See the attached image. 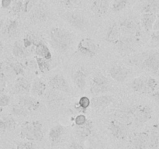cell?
<instances>
[{
	"instance_id": "obj_10",
	"label": "cell",
	"mask_w": 159,
	"mask_h": 149,
	"mask_svg": "<svg viewBox=\"0 0 159 149\" xmlns=\"http://www.w3.org/2000/svg\"><path fill=\"white\" fill-rule=\"evenodd\" d=\"M77 50L82 55L93 57L97 53L98 47L94 40L89 37H86L79 41Z\"/></svg>"
},
{
	"instance_id": "obj_31",
	"label": "cell",
	"mask_w": 159,
	"mask_h": 149,
	"mask_svg": "<svg viewBox=\"0 0 159 149\" xmlns=\"http://www.w3.org/2000/svg\"><path fill=\"white\" fill-rule=\"evenodd\" d=\"M15 120L10 115H3L0 116V130L6 131V130L13 129L16 127Z\"/></svg>"
},
{
	"instance_id": "obj_25",
	"label": "cell",
	"mask_w": 159,
	"mask_h": 149,
	"mask_svg": "<svg viewBox=\"0 0 159 149\" xmlns=\"http://www.w3.org/2000/svg\"><path fill=\"white\" fill-rule=\"evenodd\" d=\"M142 13H159V0H146L141 7Z\"/></svg>"
},
{
	"instance_id": "obj_45",
	"label": "cell",
	"mask_w": 159,
	"mask_h": 149,
	"mask_svg": "<svg viewBox=\"0 0 159 149\" xmlns=\"http://www.w3.org/2000/svg\"><path fill=\"white\" fill-rule=\"evenodd\" d=\"M74 121L75 126H82L84 125L88 121V119H87V117L84 114H79L75 118Z\"/></svg>"
},
{
	"instance_id": "obj_30",
	"label": "cell",
	"mask_w": 159,
	"mask_h": 149,
	"mask_svg": "<svg viewBox=\"0 0 159 149\" xmlns=\"http://www.w3.org/2000/svg\"><path fill=\"white\" fill-rule=\"evenodd\" d=\"M159 147V126L153 125L149 131V148L158 149Z\"/></svg>"
},
{
	"instance_id": "obj_52",
	"label": "cell",
	"mask_w": 159,
	"mask_h": 149,
	"mask_svg": "<svg viewBox=\"0 0 159 149\" xmlns=\"http://www.w3.org/2000/svg\"><path fill=\"white\" fill-rule=\"evenodd\" d=\"M5 24V21L3 20H0V31L3 28V26H4Z\"/></svg>"
},
{
	"instance_id": "obj_28",
	"label": "cell",
	"mask_w": 159,
	"mask_h": 149,
	"mask_svg": "<svg viewBox=\"0 0 159 149\" xmlns=\"http://www.w3.org/2000/svg\"><path fill=\"white\" fill-rule=\"evenodd\" d=\"M86 81L87 75L83 70L79 69L73 74V82L79 89H85L87 83Z\"/></svg>"
},
{
	"instance_id": "obj_11",
	"label": "cell",
	"mask_w": 159,
	"mask_h": 149,
	"mask_svg": "<svg viewBox=\"0 0 159 149\" xmlns=\"http://www.w3.org/2000/svg\"><path fill=\"white\" fill-rule=\"evenodd\" d=\"M108 129L112 136L117 140H124L128 136L127 126L116 120V119L112 120L110 121Z\"/></svg>"
},
{
	"instance_id": "obj_43",
	"label": "cell",
	"mask_w": 159,
	"mask_h": 149,
	"mask_svg": "<svg viewBox=\"0 0 159 149\" xmlns=\"http://www.w3.org/2000/svg\"><path fill=\"white\" fill-rule=\"evenodd\" d=\"M16 149H36V147L32 141H23L16 144Z\"/></svg>"
},
{
	"instance_id": "obj_29",
	"label": "cell",
	"mask_w": 159,
	"mask_h": 149,
	"mask_svg": "<svg viewBox=\"0 0 159 149\" xmlns=\"http://www.w3.org/2000/svg\"><path fill=\"white\" fill-rule=\"evenodd\" d=\"M93 124L91 120H88L86 123L84 125L82 126H75V133L79 138H85L89 136L93 132Z\"/></svg>"
},
{
	"instance_id": "obj_16",
	"label": "cell",
	"mask_w": 159,
	"mask_h": 149,
	"mask_svg": "<svg viewBox=\"0 0 159 149\" xmlns=\"http://www.w3.org/2000/svg\"><path fill=\"white\" fill-rule=\"evenodd\" d=\"M18 104L21 105L26 110L31 111H36L40 107V102L34 96L29 95L26 96H19Z\"/></svg>"
},
{
	"instance_id": "obj_13",
	"label": "cell",
	"mask_w": 159,
	"mask_h": 149,
	"mask_svg": "<svg viewBox=\"0 0 159 149\" xmlns=\"http://www.w3.org/2000/svg\"><path fill=\"white\" fill-rule=\"evenodd\" d=\"M134 108L119 109L116 110L114 113L115 119L128 127L134 124Z\"/></svg>"
},
{
	"instance_id": "obj_4",
	"label": "cell",
	"mask_w": 159,
	"mask_h": 149,
	"mask_svg": "<svg viewBox=\"0 0 159 149\" xmlns=\"http://www.w3.org/2000/svg\"><path fill=\"white\" fill-rule=\"evenodd\" d=\"M62 18L75 29L85 30L88 29L89 22L86 16L79 10L68 11L62 15Z\"/></svg>"
},
{
	"instance_id": "obj_22",
	"label": "cell",
	"mask_w": 159,
	"mask_h": 149,
	"mask_svg": "<svg viewBox=\"0 0 159 149\" xmlns=\"http://www.w3.org/2000/svg\"><path fill=\"white\" fill-rule=\"evenodd\" d=\"M64 133H65V127L61 124H57L51 127L49 131V135H48L51 145L55 146L56 144H58L61 140Z\"/></svg>"
},
{
	"instance_id": "obj_39",
	"label": "cell",
	"mask_w": 159,
	"mask_h": 149,
	"mask_svg": "<svg viewBox=\"0 0 159 149\" xmlns=\"http://www.w3.org/2000/svg\"><path fill=\"white\" fill-rule=\"evenodd\" d=\"M11 11L13 14H19L21 12H23V0H16L14 2H12Z\"/></svg>"
},
{
	"instance_id": "obj_46",
	"label": "cell",
	"mask_w": 159,
	"mask_h": 149,
	"mask_svg": "<svg viewBox=\"0 0 159 149\" xmlns=\"http://www.w3.org/2000/svg\"><path fill=\"white\" fill-rule=\"evenodd\" d=\"M6 88V78L0 71V94H2Z\"/></svg>"
},
{
	"instance_id": "obj_51",
	"label": "cell",
	"mask_w": 159,
	"mask_h": 149,
	"mask_svg": "<svg viewBox=\"0 0 159 149\" xmlns=\"http://www.w3.org/2000/svg\"><path fill=\"white\" fill-rule=\"evenodd\" d=\"M153 30L154 31L159 30V13L157 14V19H156V21H155V25H154Z\"/></svg>"
},
{
	"instance_id": "obj_2",
	"label": "cell",
	"mask_w": 159,
	"mask_h": 149,
	"mask_svg": "<svg viewBox=\"0 0 159 149\" xmlns=\"http://www.w3.org/2000/svg\"><path fill=\"white\" fill-rule=\"evenodd\" d=\"M20 137L28 141H40L43 139V124L38 120L26 121L21 125Z\"/></svg>"
},
{
	"instance_id": "obj_12",
	"label": "cell",
	"mask_w": 159,
	"mask_h": 149,
	"mask_svg": "<svg viewBox=\"0 0 159 149\" xmlns=\"http://www.w3.org/2000/svg\"><path fill=\"white\" fill-rule=\"evenodd\" d=\"M49 85L52 89L59 93H69L71 91L68 81L62 74H57L53 75L49 79Z\"/></svg>"
},
{
	"instance_id": "obj_55",
	"label": "cell",
	"mask_w": 159,
	"mask_h": 149,
	"mask_svg": "<svg viewBox=\"0 0 159 149\" xmlns=\"http://www.w3.org/2000/svg\"><path fill=\"white\" fill-rule=\"evenodd\" d=\"M2 112V107H0V113H1Z\"/></svg>"
},
{
	"instance_id": "obj_49",
	"label": "cell",
	"mask_w": 159,
	"mask_h": 149,
	"mask_svg": "<svg viewBox=\"0 0 159 149\" xmlns=\"http://www.w3.org/2000/svg\"><path fill=\"white\" fill-rule=\"evenodd\" d=\"M68 149H85V147L79 143L72 142L69 144Z\"/></svg>"
},
{
	"instance_id": "obj_36",
	"label": "cell",
	"mask_w": 159,
	"mask_h": 149,
	"mask_svg": "<svg viewBox=\"0 0 159 149\" xmlns=\"http://www.w3.org/2000/svg\"><path fill=\"white\" fill-rule=\"evenodd\" d=\"M9 66L12 68L14 74L16 76H23L25 73V68L23 64L16 61H8Z\"/></svg>"
},
{
	"instance_id": "obj_24",
	"label": "cell",
	"mask_w": 159,
	"mask_h": 149,
	"mask_svg": "<svg viewBox=\"0 0 159 149\" xmlns=\"http://www.w3.org/2000/svg\"><path fill=\"white\" fill-rule=\"evenodd\" d=\"M19 28L20 24L16 20H9L3 26V34L7 35L9 37H14L18 34Z\"/></svg>"
},
{
	"instance_id": "obj_53",
	"label": "cell",
	"mask_w": 159,
	"mask_h": 149,
	"mask_svg": "<svg viewBox=\"0 0 159 149\" xmlns=\"http://www.w3.org/2000/svg\"><path fill=\"white\" fill-rule=\"evenodd\" d=\"M2 51H3V44H2V43L0 41V54L2 53Z\"/></svg>"
},
{
	"instance_id": "obj_38",
	"label": "cell",
	"mask_w": 159,
	"mask_h": 149,
	"mask_svg": "<svg viewBox=\"0 0 159 149\" xmlns=\"http://www.w3.org/2000/svg\"><path fill=\"white\" fill-rule=\"evenodd\" d=\"M11 112H12V114H13L16 116H26L30 113L29 110H27L20 104L12 106V109H11Z\"/></svg>"
},
{
	"instance_id": "obj_48",
	"label": "cell",
	"mask_w": 159,
	"mask_h": 149,
	"mask_svg": "<svg viewBox=\"0 0 159 149\" xmlns=\"http://www.w3.org/2000/svg\"><path fill=\"white\" fill-rule=\"evenodd\" d=\"M13 0H1V7L2 9H9L11 6L12 5Z\"/></svg>"
},
{
	"instance_id": "obj_19",
	"label": "cell",
	"mask_w": 159,
	"mask_h": 149,
	"mask_svg": "<svg viewBox=\"0 0 159 149\" xmlns=\"http://www.w3.org/2000/svg\"><path fill=\"white\" fill-rule=\"evenodd\" d=\"M110 6V0H94L91 5V10L95 15L102 16L107 13Z\"/></svg>"
},
{
	"instance_id": "obj_50",
	"label": "cell",
	"mask_w": 159,
	"mask_h": 149,
	"mask_svg": "<svg viewBox=\"0 0 159 149\" xmlns=\"http://www.w3.org/2000/svg\"><path fill=\"white\" fill-rule=\"evenodd\" d=\"M152 99H153L154 101H155L157 103L159 104V90L152 93Z\"/></svg>"
},
{
	"instance_id": "obj_34",
	"label": "cell",
	"mask_w": 159,
	"mask_h": 149,
	"mask_svg": "<svg viewBox=\"0 0 159 149\" xmlns=\"http://www.w3.org/2000/svg\"><path fill=\"white\" fill-rule=\"evenodd\" d=\"M35 61L36 63H37V68L40 70V72L45 73L48 72V71H49L50 70H51V63H50V60L36 56Z\"/></svg>"
},
{
	"instance_id": "obj_15",
	"label": "cell",
	"mask_w": 159,
	"mask_h": 149,
	"mask_svg": "<svg viewBox=\"0 0 159 149\" xmlns=\"http://www.w3.org/2000/svg\"><path fill=\"white\" fill-rule=\"evenodd\" d=\"M108 72L113 80L117 82H123L127 79L130 71L125 66L114 65L109 69Z\"/></svg>"
},
{
	"instance_id": "obj_26",
	"label": "cell",
	"mask_w": 159,
	"mask_h": 149,
	"mask_svg": "<svg viewBox=\"0 0 159 149\" xmlns=\"http://www.w3.org/2000/svg\"><path fill=\"white\" fill-rule=\"evenodd\" d=\"M34 53H35L36 56H37V57H43V58L48 59V60H51L52 58V54H51L49 47L47 46L46 43L40 41V40L35 46Z\"/></svg>"
},
{
	"instance_id": "obj_35",
	"label": "cell",
	"mask_w": 159,
	"mask_h": 149,
	"mask_svg": "<svg viewBox=\"0 0 159 149\" xmlns=\"http://www.w3.org/2000/svg\"><path fill=\"white\" fill-rule=\"evenodd\" d=\"M40 40H37V37L34 36V34H28L23 38V43L24 47L26 48V51H29V49L35 48V46Z\"/></svg>"
},
{
	"instance_id": "obj_6",
	"label": "cell",
	"mask_w": 159,
	"mask_h": 149,
	"mask_svg": "<svg viewBox=\"0 0 159 149\" xmlns=\"http://www.w3.org/2000/svg\"><path fill=\"white\" fill-rule=\"evenodd\" d=\"M121 34L124 37H139L141 34V25L133 19L127 18L120 22Z\"/></svg>"
},
{
	"instance_id": "obj_1",
	"label": "cell",
	"mask_w": 159,
	"mask_h": 149,
	"mask_svg": "<svg viewBox=\"0 0 159 149\" xmlns=\"http://www.w3.org/2000/svg\"><path fill=\"white\" fill-rule=\"evenodd\" d=\"M74 42V36L65 28L54 27L50 31V43L59 53H65Z\"/></svg>"
},
{
	"instance_id": "obj_44",
	"label": "cell",
	"mask_w": 159,
	"mask_h": 149,
	"mask_svg": "<svg viewBox=\"0 0 159 149\" xmlns=\"http://www.w3.org/2000/svg\"><path fill=\"white\" fill-rule=\"evenodd\" d=\"M10 102V97L8 96L7 94H0V107L3 108V107L7 106Z\"/></svg>"
},
{
	"instance_id": "obj_32",
	"label": "cell",
	"mask_w": 159,
	"mask_h": 149,
	"mask_svg": "<svg viewBox=\"0 0 159 149\" xmlns=\"http://www.w3.org/2000/svg\"><path fill=\"white\" fill-rule=\"evenodd\" d=\"M26 52L27 51L24 47L23 43H21L20 41H16L14 43L12 48V53L13 56H15L16 57L23 58L26 56Z\"/></svg>"
},
{
	"instance_id": "obj_47",
	"label": "cell",
	"mask_w": 159,
	"mask_h": 149,
	"mask_svg": "<svg viewBox=\"0 0 159 149\" xmlns=\"http://www.w3.org/2000/svg\"><path fill=\"white\" fill-rule=\"evenodd\" d=\"M151 43L155 46H159V30L154 31L153 34H152Z\"/></svg>"
},
{
	"instance_id": "obj_9",
	"label": "cell",
	"mask_w": 159,
	"mask_h": 149,
	"mask_svg": "<svg viewBox=\"0 0 159 149\" xmlns=\"http://www.w3.org/2000/svg\"><path fill=\"white\" fill-rule=\"evenodd\" d=\"M152 109L148 105H141L134 108V124L135 127H141L150 120L152 116Z\"/></svg>"
},
{
	"instance_id": "obj_27",
	"label": "cell",
	"mask_w": 159,
	"mask_h": 149,
	"mask_svg": "<svg viewBox=\"0 0 159 149\" xmlns=\"http://www.w3.org/2000/svg\"><path fill=\"white\" fill-rule=\"evenodd\" d=\"M46 84L40 79H35L31 83L30 93L34 96H41L46 91Z\"/></svg>"
},
{
	"instance_id": "obj_20",
	"label": "cell",
	"mask_w": 159,
	"mask_h": 149,
	"mask_svg": "<svg viewBox=\"0 0 159 149\" xmlns=\"http://www.w3.org/2000/svg\"><path fill=\"white\" fill-rule=\"evenodd\" d=\"M138 42V37H121L115 44L116 48L120 51H128L132 50Z\"/></svg>"
},
{
	"instance_id": "obj_42",
	"label": "cell",
	"mask_w": 159,
	"mask_h": 149,
	"mask_svg": "<svg viewBox=\"0 0 159 149\" xmlns=\"http://www.w3.org/2000/svg\"><path fill=\"white\" fill-rule=\"evenodd\" d=\"M60 2L64 7L71 9L77 7L81 3V0H60Z\"/></svg>"
},
{
	"instance_id": "obj_14",
	"label": "cell",
	"mask_w": 159,
	"mask_h": 149,
	"mask_svg": "<svg viewBox=\"0 0 159 149\" xmlns=\"http://www.w3.org/2000/svg\"><path fill=\"white\" fill-rule=\"evenodd\" d=\"M30 81L26 77L19 76L16 80L13 86V92L19 96H26L30 93L31 88Z\"/></svg>"
},
{
	"instance_id": "obj_17",
	"label": "cell",
	"mask_w": 159,
	"mask_h": 149,
	"mask_svg": "<svg viewBox=\"0 0 159 149\" xmlns=\"http://www.w3.org/2000/svg\"><path fill=\"white\" fill-rule=\"evenodd\" d=\"M141 67L151 72H155L159 68V52L152 53L147 56L142 61Z\"/></svg>"
},
{
	"instance_id": "obj_23",
	"label": "cell",
	"mask_w": 159,
	"mask_h": 149,
	"mask_svg": "<svg viewBox=\"0 0 159 149\" xmlns=\"http://www.w3.org/2000/svg\"><path fill=\"white\" fill-rule=\"evenodd\" d=\"M157 15L152 13H142L141 17V23L143 29L146 32L153 30L154 25L156 21Z\"/></svg>"
},
{
	"instance_id": "obj_18",
	"label": "cell",
	"mask_w": 159,
	"mask_h": 149,
	"mask_svg": "<svg viewBox=\"0 0 159 149\" xmlns=\"http://www.w3.org/2000/svg\"><path fill=\"white\" fill-rule=\"evenodd\" d=\"M113 101V97L110 95H100V96H93L91 99L90 106L95 110L105 108L111 104Z\"/></svg>"
},
{
	"instance_id": "obj_5",
	"label": "cell",
	"mask_w": 159,
	"mask_h": 149,
	"mask_svg": "<svg viewBox=\"0 0 159 149\" xmlns=\"http://www.w3.org/2000/svg\"><path fill=\"white\" fill-rule=\"evenodd\" d=\"M109 79L100 72L95 74L92 79L90 93L93 96H100L109 90Z\"/></svg>"
},
{
	"instance_id": "obj_57",
	"label": "cell",
	"mask_w": 159,
	"mask_h": 149,
	"mask_svg": "<svg viewBox=\"0 0 159 149\" xmlns=\"http://www.w3.org/2000/svg\"><path fill=\"white\" fill-rule=\"evenodd\" d=\"M10 149H15V148H10Z\"/></svg>"
},
{
	"instance_id": "obj_8",
	"label": "cell",
	"mask_w": 159,
	"mask_h": 149,
	"mask_svg": "<svg viewBox=\"0 0 159 149\" xmlns=\"http://www.w3.org/2000/svg\"><path fill=\"white\" fill-rule=\"evenodd\" d=\"M50 16V9L43 2L37 3L30 12V19L34 23H42L47 21Z\"/></svg>"
},
{
	"instance_id": "obj_41",
	"label": "cell",
	"mask_w": 159,
	"mask_h": 149,
	"mask_svg": "<svg viewBox=\"0 0 159 149\" xmlns=\"http://www.w3.org/2000/svg\"><path fill=\"white\" fill-rule=\"evenodd\" d=\"M38 0H23V12H30L37 4Z\"/></svg>"
},
{
	"instance_id": "obj_40",
	"label": "cell",
	"mask_w": 159,
	"mask_h": 149,
	"mask_svg": "<svg viewBox=\"0 0 159 149\" xmlns=\"http://www.w3.org/2000/svg\"><path fill=\"white\" fill-rule=\"evenodd\" d=\"M46 98H47V100H48V102H57V101L60 100L61 96V95L59 94L58 92L56 91V90L52 89L51 91L48 92V94H47Z\"/></svg>"
},
{
	"instance_id": "obj_7",
	"label": "cell",
	"mask_w": 159,
	"mask_h": 149,
	"mask_svg": "<svg viewBox=\"0 0 159 149\" xmlns=\"http://www.w3.org/2000/svg\"><path fill=\"white\" fill-rule=\"evenodd\" d=\"M129 147L130 149H148L149 132L142 131L129 135Z\"/></svg>"
},
{
	"instance_id": "obj_56",
	"label": "cell",
	"mask_w": 159,
	"mask_h": 149,
	"mask_svg": "<svg viewBox=\"0 0 159 149\" xmlns=\"http://www.w3.org/2000/svg\"><path fill=\"white\" fill-rule=\"evenodd\" d=\"M103 149H110V148H103Z\"/></svg>"
},
{
	"instance_id": "obj_54",
	"label": "cell",
	"mask_w": 159,
	"mask_h": 149,
	"mask_svg": "<svg viewBox=\"0 0 159 149\" xmlns=\"http://www.w3.org/2000/svg\"><path fill=\"white\" fill-rule=\"evenodd\" d=\"M153 74H155V75H157V76H159V68L155 71V72L153 73Z\"/></svg>"
},
{
	"instance_id": "obj_3",
	"label": "cell",
	"mask_w": 159,
	"mask_h": 149,
	"mask_svg": "<svg viewBox=\"0 0 159 149\" xmlns=\"http://www.w3.org/2000/svg\"><path fill=\"white\" fill-rule=\"evenodd\" d=\"M130 88L134 92L141 94L153 93L158 87V82L151 76H140L135 78L130 83Z\"/></svg>"
},
{
	"instance_id": "obj_37",
	"label": "cell",
	"mask_w": 159,
	"mask_h": 149,
	"mask_svg": "<svg viewBox=\"0 0 159 149\" xmlns=\"http://www.w3.org/2000/svg\"><path fill=\"white\" fill-rule=\"evenodd\" d=\"M130 2V0H113L111 4L112 10L115 12L124 10Z\"/></svg>"
},
{
	"instance_id": "obj_33",
	"label": "cell",
	"mask_w": 159,
	"mask_h": 149,
	"mask_svg": "<svg viewBox=\"0 0 159 149\" xmlns=\"http://www.w3.org/2000/svg\"><path fill=\"white\" fill-rule=\"evenodd\" d=\"M91 106V99L87 96H82L79 99V102L75 104V109L79 113H85L86 110Z\"/></svg>"
},
{
	"instance_id": "obj_21",
	"label": "cell",
	"mask_w": 159,
	"mask_h": 149,
	"mask_svg": "<svg viewBox=\"0 0 159 149\" xmlns=\"http://www.w3.org/2000/svg\"><path fill=\"white\" fill-rule=\"evenodd\" d=\"M121 30L120 27V23H113L109 27L106 34V40L109 43H116L121 38Z\"/></svg>"
}]
</instances>
